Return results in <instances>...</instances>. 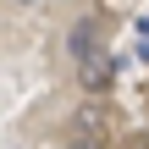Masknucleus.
Listing matches in <instances>:
<instances>
[{
  "mask_svg": "<svg viewBox=\"0 0 149 149\" xmlns=\"http://www.w3.org/2000/svg\"><path fill=\"white\" fill-rule=\"evenodd\" d=\"M77 72H83V83H88V88H111L116 61H111L105 50H94V55H83V61H77Z\"/></svg>",
  "mask_w": 149,
  "mask_h": 149,
  "instance_id": "f257e3e1",
  "label": "nucleus"
},
{
  "mask_svg": "<svg viewBox=\"0 0 149 149\" xmlns=\"http://www.w3.org/2000/svg\"><path fill=\"white\" fill-rule=\"evenodd\" d=\"M100 50V39H94V28H72V55L83 61V55H94Z\"/></svg>",
  "mask_w": 149,
  "mask_h": 149,
  "instance_id": "f03ea898",
  "label": "nucleus"
},
{
  "mask_svg": "<svg viewBox=\"0 0 149 149\" xmlns=\"http://www.w3.org/2000/svg\"><path fill=\"white\" fill-rule=\"evenodd\" d=\"M66 149H100V144H94V138H83V144H66Z\"/></svg>",
  "mask_w": 149,
  "mask_h": 149,
  "instance_id": "7ed1b4c3",
  "label": "nucleus"
},
{
  "mask_svg": "<svg viewBox=\"0 0 149 149\" xmlns=\"http://www.w3.org/2000/svg\"><path fill=\"white\" fill-rule=\"evenodd\" d=\"M17 6H33V0H17Z\"/></svg>",
  "mask_w": 149,
  "mask_h": 149,
  "instance_id": "20e7f679",
  "label": "nucleus"
}]
</instances>
